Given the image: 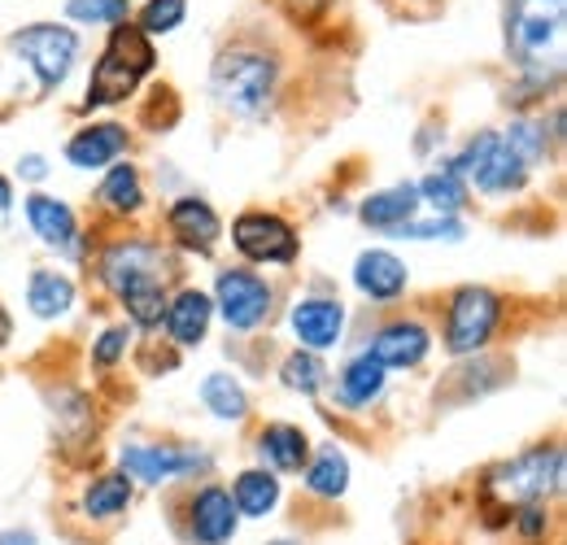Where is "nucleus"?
<instances>
[{
	"instance_id": "obj_14",
	"label": "nucleus",
	"mask_w": 567,
	"mask_h": 545,
	"mask_svg": "<svg viewBox=\"0 0 567 545\" xmlns=\"http://www.w3.org/2000/svg\"><path fill=\"white\" fill-rule=\"evenodd\" d=\"M166 227L188 254H210L218 236H223V223H218L214 205L202 202V197H179L166 214Z\"/></svg>"
},
{
	"instance_id": "obj_7",
	"label": "nucleus",
	"mask_w": 567,
	"mask_h": 545,
	"mask_svg": "<svg viewBox=\"0 0 567 545\" xmlns=\"http://www.w3.org/2000/svg\"><path fill=\"white\" fill-rule=\"evenodd\" d=\"M231 240L236 249L249 258V263H276V267H288L297 263L301 245H297V232L292 223L280 218V214H267V209H249L231 223Z\"/></svg>"
},
{
	"instance_id": "obj_19",
	"label": "nucleus",
	"mask_w": 567,
	"mask_h": 545,
	"mask_svg": "<svg viewBox=\"0 0 567 545\" xmlns=\"http://www.w3.org/2000/svg\"><path fill=\"white\" fill-rule=\"evenodd\" d=\"M258 454L267 459V472H301L310 463V436L292 423H267L258 436Z\"/></svg>"
},
{
	"instance_id": "obj_12",
	"label": "nucleus",
	"mask_w": 567,
	"mask_h": 545,
	"mask_svg": "<svg viewBox=\"0 0 567 545\" xmlns=\"http://www.w3.org/2000/svg\"><path fill=\"white\" fill-rule=\"evenodd\" d=\"M292 323V337L301 341V349L319 353V349H332L346 332V306L341 301H328V297H306L292 306L288 315Z\"/></svg>"
},
{
	"instance_id": "obj_6",
	"label": "nucleus",
	"mask_w": 567,
	"mask_h": 545,
	"mask_svg": "<svg viewBox=\"0 0 567 545\" xmlns=\"http://www.w3.org/2000/svg\"><path fill=\"white\" fill-rule=\"evenodd\" d=\"M497 319H502V301L494 288H476V284L458 288L450 297V315H445V349L450 353L485 349L497 332Z\"/></svg>"
},
{
	"instance_id": "obj_10",
	"label": "nucleus",
	"mask_w": 567,
	"mask_h": 545,
	"mask_svg": "<svg viewBox=\"0 0 567 545\" xmlns=\"http://www.w3.org/2000/svg\"><path fill=\"white\" fill-rule=\"evenodd\" d=\"M197 467H210V459L193 445H175V441H162V445H127L123 450V476L141 480V484H166V480L193 476Z\"/></svg>"
},
{
	"instance_id": "obj_17",
	"label": "nucleus",
	"mask_w": 567,
	"mask_h": 545,
	"mask_svg": "<svg viewBox=\"0 0 567 545\" xmlns=\"http://www.w3.org/2000/svg\"><path fill=\"white\" fill-rule=\"evenodd\" d=\"M118 153H127V127H118V123H92L66 144V162H74L79 171L110 166Z\"/></svg>"
},
{
	"instance_id": "obj_28",
	"label": "nucleus",
	"mask_w": 567,
	"mask_h": 545,
	"mask_svg": "<svg viewBox=\"0 0 567 545\" xmlns=\"http://www.w3.org/2000/svg\"><path fill=\"white\" fill-rule=\"evenodd\" d=\"M202 402L210 407V414L227 419V423H236V419H245V414H249V398H245V389H240L227 371H214V376L202 380Z\"/></svg>"
},
{
	"instance_id": "obj_1",
	"label": "nucleus",
	"mask_w": 567,
	"mask_h": 545,
	"mask_svg": "<svg viewBox=\"0 0 567 545\" xmlns=\"http://www.w3.org/2000/svg\"><path fill=\"white\" fill-rule=\"evenodd\" d=\"M567 0H511L506 4V49L515 66L537 88L555 83L564 70Z\"/></svg>"
},
{
	"instance_id": "obj_29",
	"label": "nucleus",
	"mask_w": 567,
	"mask_h": 545,
	"mask_svg": "<svg viewBox=\"0 0 567 545\" xmlns=\"http://www.w3.org/2000/svg\"><path fill=\"white\" fill-rule=\"evenodd\" d=\"M415 188H420V202H427L432 209H441V214H454V209H463V202H467V179L454 166L432 171L424 184H415Z\"/></svg>"
},
{
	"instance_id": "obj_37",
	"label": "nucleus",
	"mask_w": 567,
	"mask_h": 545,
	"mask_svg": "<svg viewBox=\"0 0 567 545\" xmlns=\"http://www.w3.org/2000/svg\"><path fill=\"white\" fill-rule=\"evenodd\" d=\"M519 533L528 537V542H537L542 533H546V506H519Z\"/></svg>"
},
{
	"instance_id": "obj_34",
	"label": "nucleus",
	"mask_w": 567,
	"mask_h": 545,
	"mask_svg": "<svg viewBox=\"0 0 567 545\" xmlns=\"http://www.w3.org/2000/svg\"><path fill=\"white\" fill-rule=\"evenodd\" d=\"M393 236H398V240H458V236H463V223H458L454 214H441V218H432V223L406 218Z\"/></svg>"
},
{
	"instance_id": "obj_41",
	"label": "nucleus",
	"mask_w": 567,
	"mask_h": 545,
	"mask_svg": "<svg viewBox=\"0 0 567 545\" xmlns=\"http://www.w3.org/2000/svg\"><path fill=\"white\" fill-rule=\"evenodd\" d=\"M9 337H13V319H9V310L0 306V345H9Z\"/></svg>"
},
{
	"instance_id": "obj_21",
	"label": "nucleus",
	"mask_w": 567,
	"mask_h": 545,
	"mask_svg": "<svg viewBox=\"0 0 567 545\" xmlns=\"http://www.w3.org/2000/svg\"><path fill=\"white\" fill-rule=\"evenodd\" d=\"M231 502L240 515L249 520H267L276 506H280V476L267 472V467H249L236 476V489H231Z\"/></svg>"
},
{
	"instance_id": "obj_13",
	"label": "nucleus",
	"mask_w": 567,
	"mask_h": 545,
	"mask_svg": "<svg viewBox=\"0 0 567 545\" xmlns=\"http://www.w3.org/2000/svg\"><path fill=\"white\" fill-rule=\"evenodd\" d=\"M427 345H432V337H427L424 323H415V319H398V323H384L362 353H371L384 371H389V367L402 371V367H420V362H424Z\"/></svg>"
},
{
	"instance_id": "obj_18",
	"label": "nucleus",
	"mask_w": 567,
	"mask_h": 545,
	"mask_svg": "<svg viewBox=\"0 0 567 545\" xmlns=\"http://www.w3.org/2000/svg\"><path fill=\"white\" fill-rule=\"evenodd\" d=\"M27 218H31V232L49 245V249H71L79 240V223H74V209L58 197H27Z\"/></svg>"
},
{
	"instance_id": "obj_2",
	"label": "nucleus",
	"mask_w": 567,
	"mask_h": 545,
	"mask_svg": "<svg viewBox=\"0 0 567 545\" xmlns=\"http://www.w3.org/2000/svg\"><path fill=\"white\" fill-rule=\"evenodd\" d=\"M153 44H148V35H144L141 27H127V22H118L114 31H110V44H105V53H101V62L92 70V79H87V96H83V110H101V105H118V101H127L136 88H141V79L153 70Z\"/></svg>"
},
{
	"instance_id": "obj_16",
	"label": "nucleus",
	"mask_w": 567,
	"mask_h": 545,
	"mask_svg": "<svg viewBox=\"0 0 567 545\" xmlns=\"http://www.w3.org/2000/svg\"><path fill=\"white\" fill-rule=\"evenodd\" d=\"M214 297H206L202 288H184L175 301H166V332L175 345H202L210 332Z\"/></svg>"
},
{
	"instance_id": "obj_11",
	"label": "nucleus",
	"mask_w": 567,
	"mask_h": 545,
	"mask_svg": "<svg viewBox=\"0 0 567 545\" xmlns=\"http://www.w3.org/2000/svg\"><path fill=\"white\" fill-rule=\"evenodd\" d=\"M236 524H240V511L231 502V493L223 484H206L193 493L188 502V537L197 545H227L236 537Z\"/></svg>"
},
{
	"instance_id": "obj_23",
	"label": "nucleus",
	"mask_w": 567,
	"mask_h": 545,
	"mask_svg": "<svg viewBox=\"0 0 567 545\" xmlns=\"http://www.w3.org/2000/svg\"><path fill=\"white\" fill-rule=\"evenodd\" d=\"M132 506V480L123 472H105L87 484L83 493V515L87 520H118Z\"/></svg>"
},
{
	"instance_id": "obj_8",
	"label": "nucleus",
	"mask_w": 567,
	"mask_h": 545,
	"mask_svg": "<svg viewBox=\"0 0 567 545\" xmlns=\"http://www.w3.org/2000/svg\"><path fill=\"white\" fill-rule=\"evenodd\" d=\"M162 267H166V254H162L157 245H148V240H118V245H110L105 258H101V279H105V288L123 301V297L136 292V288L162 284V279H166Z\"/></svg>"
},
{
	"instance_id": "obj_40",
	"label": "nucleus",
	"mask_w": 567,
	"mask_h": 545,
	"mask_svg": "<svg viewBox=\"0 0 567 545\" xmlns=\"http://www.w3.org/2000/svg\"><path fill=\"white\" fill-rule=\"evenodd\" d=\"M0 545H40V542L27 528H9V533H0Z\"/></svg>"
},
{
	"instance_id": "obj_38",
	"label": "nucleus",
	"mask_w": 567,
	"mask_h": 545,
	"mask_svg": "<svg viewBox=\"0 0 567 545\" xmlns=\"http://www.w3.org/2000/svg\"><path fill=\"white\" fill-rule=\"evenodd\" d=\"M18 171H22V175H27V179H44V175H49V162H44V157H40V153H27V157H22V166H18Z\"/></svg>"
},
{
	"instance_id": "obj_35",
	"label": "nucleus",
	"mask_w": 567,
	"mask_h": 545,
	"mask_svg": "<svg viewBox=\"0 0 567 545\" xmlns=\"http://www.w3.org/2000/svg\"><path fill=\"white\" fill-rule=\"evenodd\" d=\"M66 18L71 22H123L127 18V0H66Z\"/></svg>"
},
{
	"instance_id": "obj_26",
	"label": "nucleus",
	"mask_w": 567,
	"mask_h": 545,
	"mask_svg": "<svg viewBox=\"0 0 567 545\" xmlns=\"http://www.w3.org/2000/svg\"><path fill=\"white\" fill-rule=\"evenodd\" d=\"M306 489L315 497H332V502L350 489V463H346V454L337 445H323L315 454V463H306Z\"/></svg>"
},
{
	"instance_id": "obj_27",
	"label": "nucleus",
	"mask_w": 567,
	"mask_h": 545,
	"mask_svg": "<svg viewBox=\"0 0 567 545\" xmlns=\"http://www.w3.org/2000/svg\"><path fill=\"white\" fill-rule=\"evenodd\" d=\"M96 202L105 205V209H114V214H136L144 205V188H141V171L136 166H114L105 179H101V193H96Z\"/></svg>"
},
{
	"instance_id": "obj_39",
	"label": "nucleus",
	"mask_w": 567,
	"mask_h": 545,
	"mask_svg": "<svg viewBox=\"0 0 567 545\" xmlns=\"http://www.w3.org/2000/svg\"><path fill=\"white\" fill-rule=\"evenodd\" d=\"M332 0H288V9L297 13V18H310V13H319V9H328Z\"/></svg>"
},
{
	"instance_id": "obj_30",
	"label": "nucleus",
	"mask_w": 567,
	"mask_h": 545,
	"mask_svg": "<svg viewBox=\"0 0 567 545\" xmlns=\"http://www.w3.org/2000/svg\"><path fill=\"white\" fill-rule=\"evenodd\" d=\"M502 144H506V148H511L528 171H533L537 162H546V157H550V140H546V127H542V123H524V119H519V123H511V127L502 132Z\"/></svg>"
},
{
	"instance_id": "obj_3",
	"label": "nucleus",
	"mask_w": 567,
	"mask_h": 545,
	"mask_svg": "<svg viewBox=\"0 0 567 545\" xmlns=\"http://www.w3.org/2000/svg\"><path fill=\"white\" fill-rule=\"evenodd\" d=\"M564 484V450L559 445H533L519 459L502 463L485 476V493L494 497L497 506H542L559 493Z\"/></svg>"
},
{
	"instance_id": "obj_33",
	"label": "nucleus",
	"mask_w": 567,
	"mask_h": 545,
	"mask_svg": "<svg viewBox=\"0 0 567 545\" xmlns=\"http://www.w3.org/2000/svg\"><path fill=\"white\" fill-rule=\"evenodd\" d=\"M188 13V0H148L141 13L144 35H171Z\"/></svg>"
},
{
	"instance_id": "obj_32",
	"label": "nucleus",
	"mask_w": 567,
	"mask_h": 545,
	"mask_svg": "<svg viewBox=\"0 0 567 545\" xmlns=\"http://www.w3.org/2000/svg\"><path fill=\"white\" fill-rule=\"evenodd\" d=\"M123 306H127V315H132L136 328H157V323L166 319V288H162V284L136 288V292L123 297Z\"/></svg>"
},
{
	"instance_id": "obj_25",
	"label": "nucleus",
	"mask_w": 567,
	"mask_h": 545,
	"mask_svg": "<svg viewBox=\"0 0 567 545\" xmlns=\"http://www.w3.org/2000/svg\"><path fill=\"white\" fill-rule=\"evenodd\" d=\"M384 367L371 358V353H358L354 362H346V371H341V402L346 407H371L375 398H380V389H384Z\"/></svg>"
},
{
	"instance_id": "obj_31",
	"label": "nucleus",
	"mask_w": 567,
	"mask_h": 545,
	"mask_svg": "<svg viewBox=\"0 0 567 545\" xmlns=\"http://www.w3.org/2000/svg\"><path fill=\"white\" fill-rule=\"evenodd\" d=\"M280 376L288 389H297V393H306V398H315V393L323 389V362H319L310 349H297V353L284 362Z\"/></svg>"
},
{
	"instance_id": "obj_5",
	"label": "nucleus",
	"mask_w": 567,
	"mask_h": 545,
	"mask_svg": "<svg viewBox=\"0 0 567 545\" xmlns=\"http://www.w3.org/2000/svg\"><path fill=\"white\" fill-rule=\"evenodd\" d=\"M13 53L35 70L44 92H58L66 83V74H71L74 58H79V35L71 27L40 22V27H27V31L13 35Z\"/></svg>"
},
{
	"instance_id": "obj_15",
	"label": "nucleus",
	"mask_w": 567,
	"mask_h": 545,
	"mask_svg": "<svg viewBox=\"0 0 567 545\" xmlns=\"http://www.w3.org/2000/svg\"><path fill=\"white\" fill-rule=\"evenodd\" d=\"M354 284L371 301H398L406 288V267L389 249H367L354 263Z\"/></svg>"
},
{
	"instance_id": "obj_36",
	"label": "nucleus",
	"mask_w": 567,
	"mask_h": 545,
	"mask_svg": "<svg viewBox=\"0 0 567 545\" xmlns=\"http://www.w3.org/2000/svg\"><path fill=\"white\" fill-rule=\"evenodd\" d=\"M127 337H132L127 328H110V332L96 341V349H92V362H96V367H114V362L127 353Z\"/></svg>"
},
{
	"instance_id": "obj_22",
	"label": "nucleus",
	"mask_w": 567,
	"mask_h": 545,
	"mask_svg": "<svg viewBox=\"0 0 567 545\" xmlns=\"http://www.w3.org/2000/svg\"><path fill=\"white\" fill-rule=\"evenodd\" d=\"M524 179H528V166H524V162L502 144V136H497L489 162L481 166V175H476L472 184H476L481 193H489V197H506V193H519Z\"/></svg>"
},
{
	"instance_id": "obj_43",
	"label": "nucleus",
	"mask_w": 567,
	"mask_h": 545,
	"mask_svg": "<svg viewBox=\"0 0 567 545\" xmlns=\"http://www.w3.org/2000/svg\"><path fill=\"white\" fill-rule=\"evenodd\" d=\"M271 545H297V542H271Z\"/></svg>"
},
{
	"instance_id": "obj_9",
	"label": "nucleus",
	"mask_w": 567,
	"mask_h": 545,
	"mask_svg": "<svg viewBox=\"0 0 567 545\" xmlns=\"http://www.w3.org/2000/svg\"><path fill=\"white\" fill-rule=\"evenodd\" d=\"M214 301H218V315L227 319V328L249 332L271 310V284L254 271H223L214 284Z\"/></svg>"
},
{
	"instance_id": "obj_24",
	"label": "nucleus",
	"mask_w": 567,
	"mask_h": 545,
	"mask_svg": "<svg viewBox=\"0 0 567 545\" xmlns=\"http://www.w3.org/2000/svg\"><path fill=\"white\" fill-rule=\"evenodd\" d=\"M71 301H74V284L62 271H35L27 279V306H31V315L58 319V315L71 310Z\"/></svg>"
},
{
	"instance_id": "obj_4",
	"label": "nucleus",
	"mask_w": 567,
	"mask_h": 545,
	"mask_svg": "<svg viewBox=\"0 0 567 545\" xmlns=\"http://www.w3.org/2000/svg\"><path fill=\"white\" fill-rule=\"evenodd\" d=\"M276 58L262 53V49H227L218 62H214V96L223 101V110L240 114V119H254L267 110L271 92H276Z\"/></svg>"
},
{
	"instance_id": "obj_20",
	"label": "nucleus",
	"mask_w": 567,
	"mask_h": 545,
	"mask_svg": "<svg viewBox=\"0 0 567 545\" xmlns=\"http://www.w3.org/2000/svg\"><path fill=\"white\" fill-rule=\"evenodd\" d=\"M415 209H420V188L415 184H398V188H384V193L362 202V223L371 232H389L393 236L406 218H415Z\"/></svg>"
},
{
	"instance_id": "obj_42",
	"label": "nucleus",
	"mask_w": 567,
	"mask_h": 545,
	"mask_svg": "<svg viewBox=\"0 0 567 545\" xmlns=\"http://www.w3.org/2000/svg\"><path fill=\"white\" fill-rule=\"evenodd\" d=\"M9 205H13V193H9V179H4V175H0V214H4V209H9Z\"/></svg>"
}]
</instances>
